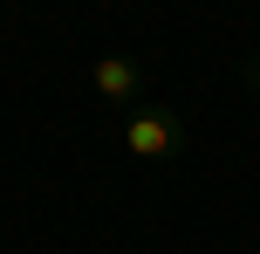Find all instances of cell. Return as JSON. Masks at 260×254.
I'll use <instances>...</instances> for the list:
<instances>
[{
  "label": "cell",
  "mask_w": 260,
  "mask_h": 254,
  "mask_svg": "<svg viewBox=\"0 0 260 254\" xmlns=\"http://www.w3.org/2000/svg\"><path fill=\"white\" fill-rule=\"evenodd\" d=\"M185 145H192V131L171 103H144L123 117V151L137 165H171V158H185Z\"/></svg>",
  "instance_id": "obj_1"
},
{
  "label": "cell",
  "mask_w": 260,
  "mask_h": 254,
  "mask_svg": "<svg viewBox=\"0 0 260 254\" xmlns=\"http://www.w3.org/2000/svg\"><path fill=\"white\" fill-rule=\"evenodd\" d=\"M89 90L103 103H117V110H144V69L130 55H96L89 62Z\"/></svg>",
  "instance_id": "obj_2"
},
{
  "label": "cell",
  "mask_w": 260,
  "mask_h": 254,
  "mask_svg": "<svg viewBox=\"0 0 260 254\" xmlns=\"http://www.w3.org/2000/svg\"><path fill=\"white\" fill-rule=\"evenodd\" d=\"M240 82H247V90H260V62H247V69H240Z\"/></svg>",
  "instance_id": "obj_3"
}]
</instances>
